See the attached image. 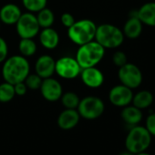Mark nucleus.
<instances>
[{"label":"nucleus","instance_id":"nucleus-17","mask_svg":"<svg viewBox=\"0 0 155 155\" xmlns=\"http://www.w3.org/2000/svg\"><path fill=\"white\" fill-rule=\"evenodd\" d=\"M136 16L143 25L155 27V2L143 4L137 11Z\"/></svg>","mask_w":155,"mask_h":155},{"label":"nucleus","instance_id":"nucleus-9","mask_svg":"<svg viewBox=\"0 0 155 155\" xmlns=\"http://www.w3.org/2000/svg\"><path fill=\"white\" fill-rule=\"evenodd\" d=\"M55 72L62 79L72 80L81 74V68L76 58L71 57H62L56 61Z\"/></svg>","mask_w":155,"mask_h":155},{"label":"nucleus","instance_id":"nucleus-20","mask_svg":"<svg viewBox=\"0 0 155 155\" xmlns=\"http://www.w3.org/2000/svg\"><path fill=\"white\" fill-rule=\"evenodd\" d=\"M153 102V95L149 91H140L136 94H133L131 103L133 106L140 110H144L149 108Z\"/></svg>","mask_w":155,"mask_h":155},{"label":"nucleus","instance_id":"nucleus-19","mask_svg":"<svg viewBox=\"0 0 155 155\" xmlns=\"http://www.w3.org/2000/svg\"><path fill=\"white\" fill-rule=\"evenodd\" d=\"M39 42L47 49H54L59 43L58 33L52 28H43L39 33Z\"/></svg>","mask_w":155,"mask_h":155},{"label":"nucleus","instance_id":"nucleus-24","mask_svg":"<svg viewBox=\"0 0 155 155\" xmlns=\"http://www.w3.org/2000/svg\"><path fill=\"white\" fill-rule=\"evenodd\" d=\"M60 100L65 109H75V110H77L78 106H79L80 101H81L79 96L71 91L63 93Z\"/></svg>","mask_w":155,"mask_h":155},{"label":"nucleus","instance_id":"nucleus-21","mask_svg":"<svg viewBox=\"0 0 155 155\" xmlns=\"http://www.w3.org/2000/svg\"><path fill=\"white\" fill-rule=\"evenodd\" d=\"M37 19L39 24V27L42 28H51L55 21V16L52 10L49 8H43L40 11L38 12Z\"/></svg>","mask_w":155,"mask_h":155},{"label":"nucleus","instance_id":"nucleus-25","mask_svg":"<svg viewBox=\"0 0 155 155\" xmlns=\"http://www.w3.org/2000/svg\"><path fill=\"white\" fill-rule=\"evenodd\" d=\"M22 3L28 12L34 13L47 8L48 0H22Z\"/></svg>","mask_w":155,"mask_h":155},{"label":"nucleus","instance_id":"nucleus-4","mask_svg":"<svg viewBox=\"0 0 155 155\" xmlns=\"http://www.w3.org/2000/svg\"><path fill=\"white\" fill-rule=\"evenodd\" d=\"M97 26L91 19H81L75 21V23L68 28V36L69 39L79 46L84 45L95 39Z\"/></svg>","mask_w":155,"mask_h":155},{"label":"nucleus","instance_id":"nucleus-23","mask_svg":"<svg viewBox=\"0 0 155 155\" xmlns=\"http://www.w3.org/2000/svg\"><path fill=\"white\" fill-rule=\"evenodd\" d=\"M16 96L14 85L8 82H3L0 84V102L7 103L11 101Z\"/></svg>","mask_w":155,"mask_h":155},{"label":"nucleus","instance_id":"nucleus-12","mask_svg":"<svg viewBox=\"0 0 155 155\" xmlns=\"http://www.w3.org/2000/svg\"><path fill=\"white\" fill-rule=\"evenodd\" d=\"M83 83L90 88L96 89L100 88L104 82L103 73L96 67H91L82 68L80 74Z\"/></svg>","mask_w":155,"mask_h":155},{"label":"nucleus","instance_id":"nucleus-27","mask_svg":"<svg viewBox=\"0 0 155 155\" xmlns=\"http://www.w3.org/2000/svg\"><path fill=\"white\" fill-rule=\"evenodd\" d=\"M112 61H113L115 66L120 68L128 62L127 61V56L122 51H117L112 56Z\"/></svg>","mask_w":155,"mask_h":155},{"label":"nucleus","instance_id":"nucleus-14","mask_svg":"<svg viewBox=\"0 0 155 155\" xmlns=\"http://www.w3.org/2000/svg\"><path fill=\"white\" fill-rule=\"evenodd\" d=\"M56 61L49 55H43L39 57L35 64L36 73L42 79L51 78L55 73Z\"/></svg>","mask_w":155,"mask_h":155},{"label":"nucleus","instance_id":"nucleus-6","mask_svg":"<svg viewBox=\"0 0 155 155\" xmlns=\"http://www.w3.org/2000/svg\"><path fill=\"white\" fill-rule=\"evenodd\" d=\"M77 110L81 118L93 120L103 114L105 105L101 99L95 96H88L80 101Z\"/></svg>","mask_w":155,"mask_h":155},{"label":"nucleus","instance_id":"nucleus-34","mask_svg":"<svg viewBox=\"0 0 155 155\" xmlns=\"http://www.w3.org/2000/svg\"><path fill=\"white\" fill-rule=\"evenodd\" d=\"M0 26H1V21H0Z\"/></svg>","mask_w":155,"mask_h":155},{"label":"nucleus","instance_id":"nucleus-31","mask_svg":"<svg viewBox=\"0 0 155 155\" xmlns=\"http://www.w3.org/2000/svg\"><path fill=\"white\" fill-rule=\"evenodd\" d=\"M14 90H15L16 95H18V96H24L27 93V91H28V87L25 84V82L22 81V82L16 83L14 85Z\"/></svg>","mask_w":155,"mask_h":155},{"label":"nucleus","instance_id":"nucleus-32","mask_svg":"<svg viewBox=\"0 0 155 155\" xmlns=\"http://www.w3.org/2000/svg\"><path fill=\"white\" fill-rule=\"evenodd\" d=\"M120 155H135V154H133V153H131V152H130V151H124V152H122V153H120Z\"/></svg>","mask_w":155,"mask_h":155},{"label":"nucleus","instance_id":"nucleus-10","mask_svg":"<svg viewBox=\"0 0 155 155\" xmlns=\"http://www.w3.org/2000/svg\"><path fill=\"white\" fill-rule=\"evenodd\" d=\"M133 97L132 90L120 84L111 88L109 93V100L110 103L116 107L123 108L131 103Z\"/></svg>","mask_w":155,"mask_h":155},{"label":"nucleus","instance_id":"nucleus-16","mask_svg":"<svg viewBox=\"0 0 155 155\" xmlns=\"http://www.w3.org/2000/svg\"><path fill=\"white\" fill-rule=\"evenodd\" d=\"M120 117L127 125L132 127L140 124V122L142 120L143 114L141 110L136 108L133 105H128L122 108V110L120 112Z\"/></svg>","mask_w":155,"mask_h":155},{"label":"nucleus","instance_id":"nucleus-5","mask_svg":"<svg viewBox=\"0 0 155 155\" xmlns=\"http://www.w3.org/2000/svg\"><path fill=\"white\" fill-rule=\"evenodd\" d=\"M122 30L111 24H102L97 27L95 40L104 48H117L124 41Z\"/></svg>","mask_w":155,"mask_h":155},{"label":"nucleus","instance_id":"nucleus-30","mask_svg":"<svg viewBox=\"0 0 155 155\" xmlns=\"http://www.w3.org/2000/svg\"><path fill=\"white\" fill-rule=\"evenodd\" d=\"M61 23H62V25L64 26V27H66V28H70L74 23H75V18H74V17L71 15V14H69V13H64V14H62V16H61Z\"/></svg>","mask_w":155,"mask_h":155},{"label":"nucleus","instance_id":"nucleus-26","mask_svg":"<svg viewBox=\"0 0 155 155\" xmlns=\"http://www.w3.org/2000/svg\"><path fill=\"white\" fill-rule=\"evenodd\" d=\"M42 81H43V79L41 77H39L37 73H35V74L29 73L25 79L24 82L27 85L28 89H29L31 91H37V90L40 89Z\"/></svg>","mask_w":155,"mask_h":155},{"label":"nucleus","instance_id":"nucleus-13","mask_svg":"<svg viewBox=\"0 0 155 155\" xmlns=\"http://www.w3.org/2000/svg\"><path fill=\"white\" fill-rule=\"evenodd\" d=\"M81 116L75 109H65L58 117V126L63 130H69L74 129L80 122Z\"/></svg>","mask_w":155,"mask_h":155},{"label":"nucleus","instance_id":"nucleus-29","mask_svg":"<svg viewBox=\"0 0 155 155\" xmlns=\"http://www.w3.org/2000/svg\"><path fill=\"white\" fill-rule=\"evenodd\" d=\"M8 47L6 40L0 37V63L4 62L8 58Z\"/></svg>","mask_w":155,"mask_h":155},{"label":"nucleus","instance_id":"nucleus-33","mask_svg":"<svg viewBox=\"0 0 155 155\" xmlns=\"http://www.w3.org/2000/svg\"><path fill=\"white\" fill-rule=\"evenodd\" d=\"M135 155H151V154H150V153H148V152H146V151H143V152H140V153L135 154Z\"/></svg>","mask_w":155,"mask_h":155},{"label":"nucleus","instance_id":"nucleus-18","mask_svg":"<svg viewBox=\"0 0 155 155\" xmlns=\"http://www.w3.org/2000/svg\"><path fill=\"white\" fill-rule=\"evenodd\" d=\"M142 26L143 24L137 18V16H131L125 23L123 27V35L124 37L130 39L138 38L142 33Z\"/></svg>","mask_w":155,"mask_h":155},{"label":"nucleus","instance_id":"nucleus-1","mask_svg":"<svg viewBox=\"0 0 155 155\" xmlns=\"http://www.w3.org/2000/svg\"><path fill=\"white\" fill-rule=\"evenodd\" d=\"M29 70L30 67L28 59L22 55H16L4 61L2 76L6 82L15 85L25 81Z\"/></svg>","mask_w":155,"mask_h":155},{"label":"nucleus","instance_id":"nucleus-8","mask_svg":"<svg viewBox=\"0 0 155 155\" xmlns=\"http://www.w3.org/2000/svg\"><path fill=\"white\" fill-rule=\"evenodd\" d=\"M16 27L17 32L21 38H33L40 30L37 17L31 12L23 13L18 20Z\"/></svg>","mask_w":155,"mask_h":155},{"label":"nucleus","instance_id":"nucleus-2","mask_svg":"<svg viewBox=\"0 0 155 155\" xmlns=\"http://www.w3.org/2000/svg\"><path fill=\"white\" fill-rule=\"evenodd\" d=\"M105 55V48L96 40L80 46L76 54V59L81 69L98 65Z\"/></svg>","mask_w":155,"mask_h":155},{"label":"nucleus","instance_id":"nucleus-28","mask_svg":"<svg viewBox=\"0 0 155 155\" xmlns=\"http://www.w3.org/2000/svg\"><path fill=\"white\" fill-rule=\"evenodd\" d=\"M145 128L150 132V134L155 137V112L150 114L145 120Z\"/></svg>","mask_w":155,"mask_h":155},{"label":"nucleus","instance_id":"nucleus-3","mask_svg":"<svg viewBox=\"0 0 155 155\" xmlns=\"http://www.w3.org/2000/svg\"><path fill=\"white\" fill-rule=\"evenodd\" d=\"M151 139L152 136L145 126H132L125 138V148L133 154L146 151L150 146Z\"/></svg>","mask_w":155,"mask_h":155},{"label":"nucleus","instance_id":"nucleus-11","mask_svg":"<svg viewBox=\"0 0 155 155\" xmlns=\"http://www.w3.org/2000/svg\"><path fill=\"white\" fill-rule=\"evenodd\" d=\"M40 92L42 97L50 102H55L60 100L63 91L61 84L55 79L52 78H48V79H43L42 84L40 86Z\"/></svg>","mask_w":155,"mask_h":155},{"label":"nucleus","instance_id":"nucleus-15","mask_svg":"<svg viewBox=\"0 0 155 155\" xmlns=\"http://www.w3.org/2000/svg\"><path fill=\"white\" fill-rule=\"evenodd\" d=\"M22 12L15 4H7L0 9V21L6 25H16Z\"/></svg>","mask_w":155,"mask_h":155},{"label":"nucleus","instance_id":"nucleus-7","mask_svg":"<svg viewBox=\"0 0 155 155\" xmlns=\"http://www.w3.org/2000/svg\"><path fill=\"white\" fill-rule=\"evenodd\" d=\"M118 77L120 83L131 90L136 89L142 83L143 76L138 66L132 63H126L119 68Z\"/></svg>","mask_w":155,"mask_h":155},{"label":"nucleus","instance_id":"nucleus-22","mask_svg":"<svg viewBox=\"0 0 155 155\" xmlns=\"http://www.w3.org/2000/svg\"><path fill=\"white\" fill-rule=\"evenodd\" d=\"M18 49L23 57H31L37 52V44L33 38H21Z\"/></svg>","mask_w":155,"mask_h":155}]
</instances>
